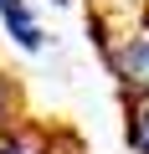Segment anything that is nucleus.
<instances>
[{"label":"nucleus","mask_w":149,"mask_h":154,"mask_svg":"<svg viewBox=\"0 0 149 154\" xmlns=\"http://www.w3.org/2000/svg\"><path fill=\"white\" fill-rule=\"evenodd\" d=\"M103 62L118 98H149V26H123L103 46Z\"/></svg>","instance_id":"nucleus-1"},{"label":"nucleus","mask_w":149,"mask_h":154,"mask_svg":"<svg viewBox=\"0 0 149 154\" xmlns=\"http://www.w3.org/2000/svg\"><path fill=\"white\" fill-rule=\"evenodd\" d=\"M0 26H5V36L21 51H31V57L46 46V31H41V21L31 11V0H0Z\"/></svg>","instance_id":"nucleus-2"},{"label":"nucleus","mask_w":149,"mask_h":154,"mask_svg":"<svg viewBox=\"0 0 149 154\" xmlns=\"http://www.w3.org/2000/svg\"><path fill=\"white\" fill-rule=\"evenodd\" d=\"M123 144L129 154H149V98H123Z\"/></svg>","instance_id":"nucleus-3"},{"label":"nucleus","mask_w":149,"mask_h":154,"mask_svg":"<svg viewBox=\"0 0 149 154\" xmlns=\"http://www.w3.org/2000/svg\"><path fill=\"white\" fill-rule=\"evenodd\" d=\"M11 108H16V82L5 77V62H0V123L11 118Z\"/></svg>","instance_id":"nucleus-4"},{"label":"nucleus","mask_w":149,"mask_h":154,"mask_svg":"<svg viewBox=\"0 0 149 154\" xmlns=\"http://www.w3.org/2000/svg\"><path fill=\"white\" fill-rule=\"evenodd\" d=\"M51 5H67V0H51Z\"/></svg>","instance_id":"nucleus-5"}]
</instances>
